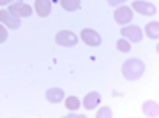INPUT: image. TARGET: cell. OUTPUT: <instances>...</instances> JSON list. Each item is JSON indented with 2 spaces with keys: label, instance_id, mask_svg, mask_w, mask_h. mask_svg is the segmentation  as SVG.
<instances>
[{
  "label": "cell",
  "instance_id": "13",
  "mask_svg": "<svg viewBox=\"0 0 159 118\" xmlns=\"http://www.w3.org/2000/svg\"><path fill=\"white\" fill-rule=\"evenodd\" d=\"M143 111L147 113L148 116H157L159 115V107H157V104H156V102L154 101H148V102H145V104H143Z\"/></svg>",
  "mask_w": 159,
  "mask_h": 118
},
{
  "label": "cell",
  "instance_id": "10",
  "mask_svg": "<svg viewBox=\"0 0 159 118\" xmlns=\"http://www.w3.org/2000/svg\"><path fill=\"white\" fill-rule=\"evenodd\" d=\"M35 12L41 18L50 16L51 12V0H35Z\"/></svg>",
  "mask_w": 159,
  "mask_h": 118
},
{
  "label": "cell",
  "instance_id": "3",
  "mask_svg": "<svg viewBox=\"0 0 159 118\" xmlns=\"http://www.w3.org/2000/svg\"><path fill=\"white\" fill-rule=\"evenodd\" d=\"M120 34L129 42H142V39H143L142 28L136 27V25H129V27H125V28H120Z\"/></svg>",
  "mask_w": 159,
  "mask_h": 118
},
{
  "label": "cell",
  "instance_id": "1",
  "mask_svg": "<svg viewBox=\"0 0 159 118\" xmlns=\"http://www.w3.org/2000/svg\"><path fill=\"white\" fill-rule=\"evenodd\" d=\"M145 74V63L136 58H129L122 63V76L127 81H136Z\"/></svg>",
  "mask_w": 159,
  "mask_h": 118
},
{
  "label": "cell",
  "instance_id": "4",
  "mask_svg": "<svg viewBox=\"0 0 159 118\" xmlns=\"http://www.w3.org/2000/svg\"><path fill=\"white\" fill-rule=\"evenodd\" d=\"M131 9L138 11L143 16H154V14H157V7L154 6V4H150V2H143V0H134Z\"/></svg>",
  "mask_w": 159,
  "mask_h": 118
},
{
  "label": "cell",
  "instance_id": "14",
  "mask_svg": "<svg viewBox=\"0 0 159 118\" xmlns=\"http://www.w3.org/2000/svg\"><path fill=\"white\" fill-rule=\"evenodd\" d=\"M58 2H60V6L69 12L80 9V0H58Z\"/></svg>",
  "mask_w": 159,
  "mask_h": 118
},
{
  "label": "cell",
  "instance_id": "7",
  "mask_svg": "<svg viewBox=\"0 0 159 118\" xmlns=\"http://www.w3.org/2000/svg\"><path fill=\"white\" fill-rule=\"evenodd\" d=\"M9 12L16 14L18 18H29L32 14V7L25 2H14V4H9Z\"/></svg>",
  "mask_w": 159,
  "mask_h": 118
},
{
  "label": "cell",
  "instance_id": "2",
  "mask_svg": "<svg viewBox=\"0 0 159 118\" xmlns=\"http://www.w3.org/2000/svg\"><path fill=\"white\" fill-rule=\"evenodd\" d=\"M55 42L58 46H64V48H71V46H76L78 42V35L73 34L71 30H62L55 35Z\"/></svg>",
  "mask_w": 159,
  "mask_h": 118
},
{
  "label": "cell",
  "instance_id": "5",
  "mask_svg": "<svg viewBox=\"0 0 159 118\" xmlns=\"http://www.w3.org/2000/svg\"><path fill=\"white\" fill-rule=\"evenodd\" d=\"M81 39H83L85 44L92 46V48L101 46V42H102L101 35L97 34L96 30H92V28H83V30H81Z\"/></svg>",
  "mask_w": 159,
  "mask_h": 118
},
{
  "label": "cell",
  "instance_id": "16",
  "mask_svg": "<svg viewBox=\"0 0 159 118\" xmlns=\"http://www.w3.org/2000/svg\"><path fill=\"white\" fill-rule=\"evenodd\" d=\"M117 50L122 51V53H129L131 51V42H127V41L122 37V39L117 41Z\"/></svg>",
  "mask_w": 159,
  "mask_h": 118
},
{
  "label": "cell",
  "instance_id": "19",
  "mask_svg": "<svg viewBox=\"0 0 159 118\" xmlns=\"http://www.w3.org/2000/svg\"><path fill=\"white\" fill-rule=\"evenodd\" d=\"M125 0H108L110 6H120V4H124Z\"/></svg>",
  "mask_w": 159,
  "mask_h": 118
},
{
  "label": "cell",
  "instance_id": "17",
  "mask_svg": "<svg viewBox=\"0 0 159 118\" xmlns=\"http://www.w3.org/2000/svg\"><path fill=\"white\" fill-rule=\"evenodd\" d=\"M97 118H111V109L110 107H101L99 113H96Z\"/></svg>",
  "mask_w": 159,
  "mask_h": 118
},
{
  "label": "cell",
  "instance_id": "15",
  "mask_svg": "<svg viewBox=\"0 0 159 118\" xmlns=\"http://www.w3.org/2000/svg\"><path fill=\"white\" fill-rule=\"evenodd\" d=\"M80 106H81V102H80L78 97L71 95V97H67V99H66V107H67L69 111H76Z\"/></svg>",
  "mask_w": 159,
  "mask_h": 118
},
{
  "label": "cell",
  "instance_id": "8",
  "mask_svg": "<svg viewBox=\"0 0 159 118\" xmlns=\"http://www.w3.org/2000/svg\"><path fill=\"white\" fill-rule=\"evenodd\" d=\"M133 9L127 6H120L117 11H115V21L119 23V25H127V23L133 21Z\"/></svg>",
  "mask_w": 159,
  "mask_h": 118
},
{
  "label": "cell",
  "instance_id": "11",
  "mask_svg": "<svg viewBox=\"0 0 159 118\" xmlns=\"http://www.w3.org/2000/svg\"><path fill=\"white\" fill-rule=\"evenodd\" d=\"M46 99L51 102V104H58V102L64 99V90L62 88H50L46 92Z\"/></svg>",
  "mask_w": 159,
  "mask_h": 118
},
{
  "label": "cell",
  "instance_id": "9",
  "mask_svg": "<svg viewBox=\"0 0 159 118\" xmlns=\"http://www.w3.org/2000/svg\"><path fill=\"white\" fill-rule=\"evenodd\" d=\"M99 102H101V95H99V92H90V94H87V95H85L83 107H85V109H96V107L99 106Z\"/></svg>",
  "mask_w": 159,
  "mask_h": 118
},
{
  "label": "cell",
  "instance_id": "6",
  "mask_svg": "<svg viewBox=\"0 0 159 118\" xmlns=\"http://www.w3.org/2000/svg\"><path fill=\"white\" fill-rule=\"evenodd\" d=\"M0 23H4L7 28H16L21 27V18H18L16 14H11L9 11H0Z\"/></svg>",
  "mask_w": 159,
  "mask_h": 118
},
{
  "label": "cell",
  "instance_id": "12",
  "mask_svg": "<svg viewBox=\"0 0 159 118\" xmlns=\"http://www.w3.org/2000/svg\"><path fill=\"white\" fill-rule=\"evenodd\" d=\"M145 34H147L152 41H157L159 39V23L157 21H150L147 27H145Z\"/></svg>",
  "mask_w": 159,
  "mask_h": 118
},
{
  "label": "cell",
  "instance_id": "18",
  "mask_svg": "<svg viewBox=\"0 0 159 118\" xmlns=\"http://www.w3.org/2000/svg\"><path fill=\"white\" fill-rule=\"evenodd\" d=\"M6 41H7V28H4L0 25V44L6 42Z\"/></svg>",
  "mask_w": 159,
  "mask_h": 118
},
{
  "label": "cell",
  "instance_id": "20",
  "mask_svg": "<svg viewBox=\"0 0 159 118\" xmlns=\"http://www.w3.org/2000/svg\"><path fill=\"white\" fill-rule=\"evenodd\" d=\"M14 2H21V0H0V6H7V4H14Z\"/></svg>",
  "mask_w": 159,
  "mask_h": 118
}]
</instances>
